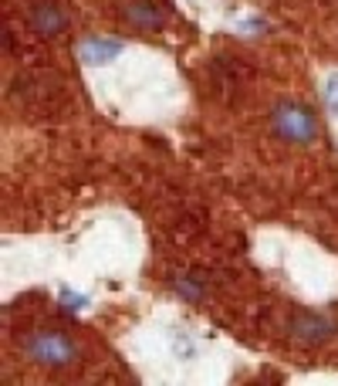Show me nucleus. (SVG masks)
<instances>
[{
	"label": "nucleus",
	"instance_id": "nucleus-8",
	"mask_svg": "<svg viewBox=\"0 0 338 386\" xmlns=\"http://www.w3.org/2000/svg\"><path fill=\"white\" fill-rule=\"evenodd\" d=\"M322 95H325V105H328V112H335L338 116V71L332 78H328L325 81V91H322Z\"/></svg>",
	"mask_w": 338,
	"mask_h": 386
},
{
	"label": "nucleus",
	"instance_id": "nucleus-10",
	"mask_svg": "<svg viewBox=\"0 0 338 386\" xmlns=\"http://www.w3.org/2000/svg\"><path fill=\"white\" fill-rule=\"evenodd\" d=\"M176 292H180L183 298H196V295H200V288H196L190 278H180V282H176Z\"/></svg>",
	"mask_w": 338,
	"mask_h": 386
},
{
	"label": "nucleus",
	"instance_id": "nucleus-9",
	"mask_svg": "<svg viewBox=\"0 0 338 386\" xmlns=\"http://www.w3.org/2000/svg\"><path fill=\"white\" fill-rule=\"evenodd\" d=\"M173 349H176V356H183V360H190V356H196V346H193V339L186 332H180L176 339H173Z\"/></svg>",
	"mask_w": 338,
	"mask_h": 386
},
{
	"label": "nucleus",
	"instance_id": "nucleus-5",
	"mask_svg": "<svg viewBox=\"0 0 338 386\" xmlns=\"http://www.w3.org/2000/svg\"><path fill=\"white\" fill-rule=\"evenodd\" d=\"M31 24H34V31H41V34H58L61 27H65V14L58 11V7H34V14H31Z\"/></svg>",
	"mask_w": 338,
	"mask_h": 386
},
{
	"label": "nucleus",
	"instance_id": "nucleus-1",
	"mask_svg": "<svg viewBox=\"0 0 338 386\" xmlns=\"http://www.w3.org/2000/svg\"><path fill=\"white\" fill-rule=\"evenodd\" d=\"M274 132L287 142H301V146H308V142L318 139V119L308 105L301 102H281L274 109Z\"/></svg>",
	"mask_w": 338,
	"mask_h": 386
},
{
	"label": "nucleus",
	"instance_id": "nucleus-7",
	"mask_svg": "<svg viewBox=\"0 0 338 386\" xmlns=\"http://www.w3.org/2000/svg\"><path fill=\"white\" fill-rule=\"evenodd\" d=\"M61 309L65 312H85L88 305V295H81V292H71V288H61Z\"/></svg>",
	"mask_w": 338,
	"mask_h": 386
},
{
	"label": "nucleus",
	"instance_id": "nucleus-4",
	"mask_svg": "<svg viewBox=\"0 0 338 386\" xmlns=\"http://www.w3.org/2000/svg\"><path fill=\"white\" fill-rule=\"evenodd\" d=\"M335 332V322H328L325 315H298L295 319V335L304 342H322Z\"/></svg>",
	"mask_w": 338,
	"mask_h": 386
},
{
	"label": "nucleus",
	"instance_id": "nucleus-2",
	"mask_svg": "<svg viewBox=\"0 0 338 386\" xmlns=\"http://www.w3.org/2000/svg\"><path fill=\"white\" fill-rule=\"evenodd\" d=\"M27 356L34 362H44V366H68V362H75L78 349H75V342H68L65 335L38 332L27 339Z\"/></svg>",
	"mask_w": 338,
	"mask_h": 386
},
{
	"label": "nucleus",
	"instance_id": "nucleus-3",
	"mask_svg": "<svg viewBox=\"0 0 338 386\" xmlns=\"http://www.w3.org/2000/svg\"><path fill=\"white\" fill-rule=\"evenodd\" d=\"M126 51V44L122 41H108V38H85L81 41V48H78V58L85 64H108V61H116L118 54Z\"/></svg>",
	"mask_w": 338,
	"mask_h": 386
},
{
	"label": "nucleus",
	"instance_id": "nucleus-6",
	"mask_svg": "<svg viewBox=\"0 0 338 386\" xmlns=\"http://www.w3.org/2000/svg\"><path fill=\"white\" fill-rule=\"evenodd\" d=\"M126 17H129L132 24H139V27H159V24H163V14H159V7H156V4H149V0L126 7Z\"/></svg>",
	"mask_w": 338,
	"mask_h": 386
}]
</instances>
